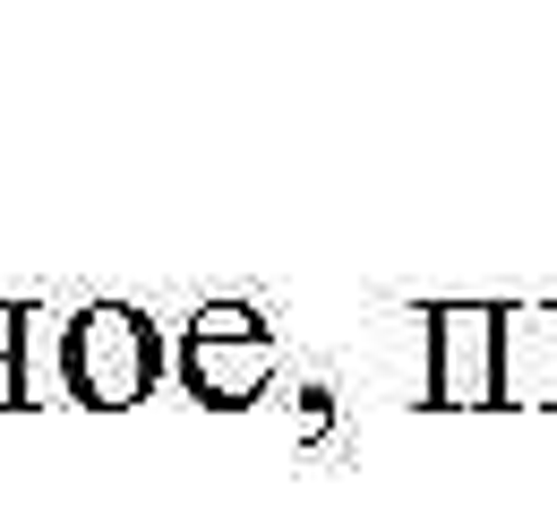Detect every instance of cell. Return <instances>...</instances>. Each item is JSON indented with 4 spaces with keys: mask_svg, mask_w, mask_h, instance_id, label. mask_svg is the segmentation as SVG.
<instances>
[{
    "mask_svg": "<svg viewBox=\"0 0 557 515\" xmlns=\"http://www.w3.org/2000/svg\"><path fill=\"white\" fill-rule=\"evenodd\" d=\"M481 344H488V318L481 309H455V318H446V387H455V404H472V395L488 387Z\"/></svg>",
    "mask_w": 557,
    "mask_h": 515,
    "instance_id": "2",
    "label": "cell"
},
{
    "mask_svg": "<svg viewBox=\"0 0 557 515\" xmlns=\"http://www.w3.org/2000/svg\"><path fill=\"white\" fill-rule=\"evenodd\" d=\"M77 387L95 395V404H129L146 387V335L138 318H121V309H95V318H77Z\"/></svg>",
    "mask_w": 557,
    "mask_h": 515,
    "instance_id": "1",
    "label": "cell"
},
{
    "mask_svg": "<svg viewBox=\"0 0 557 515\" xmlns=\"http://www.w3.org/2000/svg\"><path fill=\"white\" fill-rule=\"evenodd\" d=\"M0 344H9V318H0Z\"/></svg>",
    "mask_w": 557,
    "mask_h": 515,
    "instance_id": "3",
    "label": "cell"
}]
</instances>
